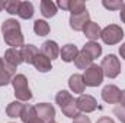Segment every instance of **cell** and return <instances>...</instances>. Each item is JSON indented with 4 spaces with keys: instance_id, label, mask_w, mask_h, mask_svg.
<instances>
[{
    "instance_id": "1",
    "label": "cell",
    "mask_w": 125,
    "mask_h": 123,
    "mask_svg": "<svg viewBox=\"0 0 125 123\" xmlns=\"http://www.w3.org/2000/svg\"><path fill=\"white\" fill-rule=\"evenodd\" d=\"M1 33L4 42L12 48L23 46V33L21 29V23L16 19H6L1 23Z\"/></svg>"
},
{
    "instance_id": "2",
    "label": "cell",
    "mask_w": 125,
    "mask_h": 123,
    "mask_svg": "<svg viewBox=\"0 0 125 123\" xmlns=\"http://www.w3.org/2000/svg\"><path fill=\"white\" fill-rule=\"evenodd\" d=\"M55 103L61 107L62 114H64V116H67V117L74 119L76 116H79V114H80V112H79V109H77V104H76L74 97H73L68 91H65V90H61V91L57 93V96H55Z\"/></svg>"
},
{
    "instance_id": "3",
    "label": "cell",
    "mask_w": 125,
    "mask_h": 123,
    "mask_svg": "<svg viewBox=\"0 0 125 123\" xmlns=\"http://www.w3.org/2000/svg\"><path fill=\"white\" fill-rule=\"evenodd\" d=\"M12 86L15 90V96L19 101H28L32 98V91L28 84V78L23 74H16L12 78Z\"/></svg>"
},
{
    "instance_id": "4",
    "label": "cell",
    "mask_w": 125,
    "mask_h": 123,
    "mask_svg": "<svg viewBox=\"0 0 125 123\" xmlns=\"http://www.w3.org/2000/svg\"><path fill=\"white\" fill-rule=\"evenodd\" d=\"M100 68H102L105 77H108V78H116L121 74V61H119V58L116 55L109 54V55H106L102 60Z\"/></svg>"
},
{
    "instance_id": "5",
    "label": "cell",
    "mask_w": 125,
    "mask_h": 123,
    "mask_svg": "<svg viewBox=\"0 0 125 123\" xmlns=\"http://www.w3.org/2000/svg\"><path fill=\"white\" fill-rule=\"evenodd\" d=\"M124 38V31L118 25H108L100 32V39L106 45H116L122 41Z\"/></svg>"
},
{
    "instance_id": "6",
    "label": "cell",
    "mask_w": 125,
    "mask_h": 123,
    "mask_svg": "<svg viewBox=\"0 0 125 123\" xmlns=\"http://www.w3.org/2000/svg\"><path fill=\"white\" fill-rule=\"evenodd\" d=\"M103 71L100 68V65H96L92 64L83 74V80H84V84L87 87H97L102 84L103 81Z\"/></svg>"
},
{
    "instance_id": "7",
    "label": "cell",
    "mask_w": 125,
    "mask_h": 123,
    "mask_svg": "<svg viewBox=\"0 0 125 123\" xmlns=\"http://www.w3.org/2000/svg\"><path fill=\"white\" fill-rule=\"evenodd\" d=\"M35 112L38 119L44 123H52L55 119V109L50 103H38L35 106Z\"/></svg>"
},
{
    "instance_id": "8",
    "label": "cell",
    "mask_w": 125,
    "mask_h": 123,
    "mask_svg": "<svg viewBox=\"0 0 125 123\" xmlns=\"http://www.w3.org/2000/svg\"><path fill=\"white\" fill-rule=\"evenodd\" d=\"M76 104L79 112H83V113H92L97 109V101L90 94H80L76 98Z\"/></svg>"
},
{
    "instance_id": "9",
    "label": "cell",
    "mask_w": 125,
    "mask_h": 123,
    "mask_svg": "<svg viewBox=\"0 0 125 123\" xmlns=\"http://www.w3.org/2000/svg\"><path fill=\"white\" fill-rule=\"evenodd\" d=\"M16 75V67L9 65L0 57V87L7 86L9 83H12V78Z\"/></svg>"
},
{
    "instance_id": "10",
    "label": "cell",
    "mask_w": 125,
    "mask_h": 123,
    "mask_svg": "<svg viewBox=\"0 0 125 123\" xmlns=\"http://www.w3.org/2000/svg\"><path fill=\"white\" fill-rule=\"evenodd\" d=\"M70 28L76 32H80L84 29V26L90 22V15L89 12H83V13H79V15H70Z\"/></svg>"
},
{
    "instance_id": "11",
    "label": "cell",
    "mask_w": 125,
    "mask_h": 123,
    "mask_svg": "<svg viewBox=\"0 0 125 123\" xmlns=\"http://www.w3.org/2000/svg\"><path fill=\"white\" fill-rule=\"evenodd\" d=\"M102 98L103 101L109 103V104H115V103H119V98H121V90L114 86V84H108L103 87L102 90Z\"/></svg>"
},
{
    "instance_id": "12",
    "label": "cell",
    "mask_w": 125,
    "mask_h": 123,
    "mask_svg": "<svg viewBox=\"0 0 125 123\" xmlns=\"http://www.w3.org/2000/svg\"><path fill=\"white\" fill-rule=\"evenodd\" d=\"M41 54L52 61L60 55V46H58V44L55 41H45L41 45Z\"/></svg>"
},
{
    "instance_id": "13",
    "label": "cell",
    "mask_w": 125,
    "mask_h": 123,
    "mask_svg": "<svg viewBox=\"0 0 125 123\" xmlns=\"http://www.w3.org/2000/svg\"><path fill=\"white\" fill-rule=\"evenodd\" d=\"M68 87H70L71 91L76 93V94H83L84 93V88H86L83 75L82 74H73L68 78Z\"/></svg>"
},
{
    "instance_id": "14",
    "label": "cell",
    "mask_w": 125,
    "mask_h": 123,
    "mask_svg": "<svg viewBox=\"0 0 125 123\" xmlns=\"http://www.w3.org/2000/svg\"><path fill=\"white\" fill-rule=\"evenodd\" d=\"M4 61L7 62L9 65H12V67H18L19 64H22L23 58H22L21 49H18V48H9L4 52Z\"/></svg>"
},
{
    "instance_id": "15",
    "label": "cell",
    "mask_w": 125,
    "mask_h": 123,
    "mask_svg": "<svg viewBox=\"0 0 125 123\" xmlns=\"http://www.w3.org/2000/svg\"><path fill=\"white\" fill-rule=\"evenodd\" d=\"M79 54V49L74 44H67L60 49V57L64 62H73Z\"/></svg>"
},
{
    "instance_id": "16",
    "label": "cell",
    "mask_w": 125,
    "mask_h": 123,
    "mask_svg": "<svg viewBox=\"0 0 125 123\" xmlns=\"http://www.w3.org/2000/svg\"><path fill=\"white\" fill-rule=\"evenodd\" d=\"M100 26L96 23V22H89L86 26H84V29H83V33H84V36L90 41V42H94V41H97L99 38H100Z\"/></svg>"
},
{
    "instance_id": "17",
    "label": "cell",
    "mask_w": 125,
    "mask_h": 123,
    "mask_svg": "<svg viewBox=\"0 0 125 123\" xmlns=\"http://www.w3.org/2000/svg\"><path fill=\"white\" fill-rule=\"evenodd\" d=\"M21 54H22V58H23V62L26 64H32L35 57L39 54V49L38 46L32 45V44H28V45H23L21 48Z\"/></svg>"
},
{
    "instance_id": "18",
    "label": "cell",
    "mask_w": 125,
    "mask_h": 123,
    "mask_svg": "<svg viewBox=\"0 0 125 123\" xmlns=\"http://www.w3.org/2000/svg\"><path fill=\"white\" fill-rule=\"evenodd\" d=\"M32 65L36 68V71L39 72H48L51 71V60H48L45 55H42L41 52L35 57V60L32 62Z\"/></svg>"
},
{
    "instance_id": "19",
    "label": "cell",
    "mask_w": 125,
    "mask_h": 123,
    "mask_svg": "<svg viewBox=\"0 0 125 123\" xmlns=\"http://www.w3.org/2000/svg\"><path fill=\"white\" fill-rule=\"evenodd\" d=\"M92 64H93V58H92L89 54H86L83 49L79 51V54H77V57H76V60H74V65H76L79 70H84V71H86Z\"/></svg>"
},
{
    "instance_id": "20",
    "label": "cell",
    "mask_w": 125,
    "mask_h": 123,
    "mask_svg": "<svg viewBox=\"0 0 125 123\" xmlns=\"http://www.w3.org/2000/svg\"><path fill=\"white\" fill-rule=\"evenodd\" d=\"M23 109H25V104H23L22 101L16 100V101H12V103L7 104V107H6V114H7L9 117H21Z\"/></svg>"
},
{
    "instance_id": "21",
    "label": "cell",
    "mask_w": 125,
    "mask_h": 123,
    "mask_svg": "<svg viewBox=\"0 0 125 123\" xmlns=\"http://www.w3.org/2000/svg\"><path fill=\"white\" fill-rule=\"evenodd\" d=\"M41 13L44 18H54L57 15V4L51 0L41 1Z\"/></svg>"
},
{
    "instance_id": "22",
    "label": "cell",
    "mask_w": 125,
    "mask_h": 123,
    "mask_svg": "<svg viewBox=\"0 0 125 123\" xmlns=\"http://www.w3.org/2000/svg\"><path fill=\"white\" fill-rule=\"evenodd\" d=\"M33 13H35L33 12V4L31 1H21V7H19V12H18V16L21 19L28 20L33 16Z\"/></svg>"
},
{
    "instance_id": "23",
    "label": "cell",
    "mask_w": 125,
    "mask_h": 123,
    "mask_svg": "<svg viewBox=\"0 0 125 123\" xmlns=\"http://www.w3.org/2000/svg\"><path fill=\"white\" fill-rule=\"evenodd\" d=\"M33 32L38 36H47L50 33V25H48V22L42 20V19H36L33 22Z\"/></svg>"
},
{
    "instance_id": "24",
    "label": "cell",
    "mask_w": 125,
    "mask_h": 123,
    "mask_svg": "<svg viewBox=\"0 0 125 123\" xmlns=\"http://www.w3.org/2000/svg\"><path fill=\"white\" fill-rule=\"evenodd\" d=\"M83 51L86 54H89L93 60L99 58L102 55V46L97 44V42H87L84 46H83Z\"/></svg>"
},
{
    "instance_id": "25",
    "label": "cell",
    "mask_w": 125,
    "mask_h": 123,
    "mask_svg": "<svg viewBox=\"0 0 125 123\" xmlns=\"http://www.w3.org/2000/svg\"><path fill=\"white\" fill-rule=\"evenodd\" d=\"M68 12H71V15H79L86 12V4L83 0H70L68 3Z\"/></svg>"
},
{
    "instance_id": "26",
    "label": "cell",
    "mask_w": 125,
    "mask_h": 123,
    "mask_svg": "<svg viewBox=\"0 0 125 123\" xmlns=\"http://www.w3.org/2000/svg\"><path fill=\"white\" fill-rule=\"evenodd\" d=\"M33 117H36V112H35V106H29V104H25V109L21 114V120L23 123H28L29 120H32Z\"/></svg>"
},
{
    "instance_id": "27",
    "label": "cell",
    "mask_w": 125,
    "mask_h": 123,
    "mask_svg": "<svg viewBox=\"0 0 125 123\" xmlns=\"http://www.w3.org/2000/svg\"><path fill=\"white\" fill-rule=\"evenodd\" d=\"M19 7H21L19 0H7V1H4V10L9 15H18Z\"/></svg>"
},
{
    "instance_id": "28",
    "label": "cell",
    "mask_w": 125,
    "mask_h": 123,
    "mask_svg": "<svg viewBox=\"0 0 125 123\" xmlns=\"http://www.w3.org/2000/svg\"><path fill=\"white\" fill-rule=\"evenodd\" d=\"M125 1L122 0H103L102 4L105 9H109V10H121L122 6H124Z\"/></svg>"
},
{
    "instance_id": "29",
    "label": "cell",
    "mask_w": 125,
    "mask_h": 123,
    "mask_svg": "<svg viewBox=\"0 0 125 123\" xmlns=\"http://www.w3.org/2000/svg\"><path fill=\"white\" fill-rule=\"evenodd\" d=\"M114 114L116 116V119L121 123H125V107L124 106H121V104L115 106L114 107Z\"/></svg>"
},
{
    "instance_id": "30",
    "label": "cell",
    "mask_w": 125,
    "mask_h": 123,
    "mask_svg": "<svg viewBox=\"0 0 125 123\" xmlns=\"http://www.w3.org/2000/svg\"><path fill=\"white\" fill-rule=\"evenodd\" d=\"M73 123H92L90 122V119H89V116H86V114H79V116H76L74 119H73Z\"/></svg>"
},
{
    "instance_id": "31",
    "label": "cell",
    "mask_w": 125,
    "mask_h": 123,
    "mask_svg": "<svg viewBox=\"0 0 125 123\" xmlns=\"http://www.w3.org/2000/svg\"><path fill=\"white\" fill-rule=\"evenodd\" d=\"M68 3H70V0H58L57 7H60L62 10H68Z\"/></svg>"
},
{
    "instance_id": "32",
    "label": "cell",
    "mask_w": 125,
    "mask_h": 123,
    "mask_svg": "<svg viewBox=\"0 0 125 123\" xmlns=\"http://www.w3.org/2000/svg\"><path fill=\"white\" fill-rule=\"evenodd\" d=\"M96 123H115V122H114V119H111V117H108V116H102V117L97 119Z\"/></svg>"
},
{
    "instance_id": "33",
    "label": "cell",
    "mask_w": 125,
    "mask_h": 123,
    "mask_svg": "<svg viewBox=\"0 0 125 123\" xmlns=\"http://www.w3.org/2000/svg\"><path fill=\"white\" fill-rule=\"evenodd\" d=\"M119 18H121L122 23H125V3H124V6H122V9H121V12H119Z\"/></svg>"
},
{
    "instance_id": "34",
    "label": "cell",
    "mask_w": 125,
    "mask_h": 123,
    "mask_svg": "<svg viewBox=\"0 0 125 123\" xmlns=\"http://www.w3.org/2000/svg\"><path fill=\"white\" fill-rule=\"evenodd\" d=\"M119 55H121V58H124L125 60V42L119 46Z\"/></svg>"
},
{
    "instance_id": "35",
    "label": "cell",
    "mask_w": 125,
    "mask_h": 123,
    "mask_svg": "<svg viewBox=\"0 0 125 123\" xmlns=\"http://www.w3.org/2000/svg\"><path fill=\"white\" fill-rule=\"evenodd\" d=\"M119 104L125 107V90H124V91H121V98H119Z\"/></svg>"
},
{
    "instance_id": "36",
    "label": "cell",
    "mask_w": 125,
    "mask_h": 123,
    "mask_svg": "<svg viewBox=\"0 0 125 123\" xmlns=\"http://www.w3.org/2000/svg\"><path fill=\"white\" fill-rule=\"evenodd\" d=\"M28 123H44V122H42V120H39V119H38V116H36V117H33L32 120H29Z\"/></svg>"
},
{
    "instance_id": "37",
    "label": "cell",
    "mask_w": 125,
    "mask_h": 123,
    "mask_svg": "<svg viewBox=\"0 0 125 123\" xmlns=\"http://www.w3.org/2000/svg\"><path fill=\"white\" fill-rule=\"evenodd\" d=\"M3 9H4V1H1V0H0V12H1Z\"/></svg>"
},
{
    "instance_id": "38",
    "label": "cell",
    "mask_w": 125,
    "mask_h": 123,
    "mask_svg": "<svg viewBox=\"0 0 125 123\" xmlns=\"http://www.w3.org/2000/svg\"><path fill=\"white\" fill-rule=\"evenodd\" d=\"M52 123H55V122H52Z\"/></svg>"
}]
</instances>
